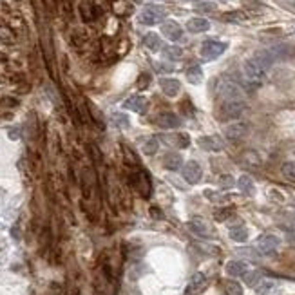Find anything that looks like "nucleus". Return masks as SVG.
I'll return each mask as SVG.
<instances>
[{"instance_id": "obj_1", "label": "nucleus", "mask_w": 295, "mask_h": 295, "mask_svg": "<svg viewBox=\"0 0 295 295\" xmlns=\"http://www.w3.org/2000/svg\"><path fill=\"white\" fill-rule=\"evenodd\" d=\"M243 73H244V78L250 82V84H263L264 78H266V73L268 69H264L263 65L257 62L256 58L250 56L248 60H244L243 64Z\"/></svg>"}, {"instance_id": "obj_2", "label": "nucleus", "mask_w": 295, "mask_h": 295, "mask_svg": "<svg viewBox=\"0 0 295 295\" xmlns=\"http://www.w3.org/2000/svg\"><path fill=\"white\" fill-rule=\"evenodd\" d=\"M218 96L221 98V102H236L243 100V91L232 80H221L218 85Z\"/></svg>"}, {"instance_id": "obj_3", "label": "nucleus", "mask_w": 295, "mask_h": 295, "mask_svg": "<svg viewBox=\"0 0 295 295\" xmlns=\"http://www.w3.org/2000/svg\"><path fill=\"white\" fill-rule=\"evenodd\" d=\"M130 181H132V185L134 188L140 192V196L143 199H148L150 198V194H152V185H150V180H148V174L143 170L141 167H138L134 172L130 174Z\"/></svg>"}, {"instance_id": "obj_4", "label": "nucleus", "mask_w": 295, "mask_h": 295, "mask_svg": "<svg viewBox=\"0 0 295 295\" xmlns=\"http://www.w3.org/2000/svg\"><path fill=\"white\" fill-rule=\"evenodd\" d=\"M244 111H246V103H244V100L221 102V107H219V118H221V120H238Z\"/></svg>"}, {"instance_id": "obj_5", "label": "nucleus", "mask_w": 295, "mask_h": 295, "mask_svg": "<svg viewBox=\"0 0 295 295\" xmlns=\"http://www.w3.org/2000/svg\"><path fill=\"white\" fill-rule=\"evenodd\" d=\"M225 51H226L225 42H219V40H206V42L201 44L199 55L205 58V60H216V58H219Z\"/></svg>"}, {"instance_id": "obj_6", "label": "nucleus", "mask_w": 295, "mask_h": 295, "mask_svg": "<svg viewBox=\"0 0 295 295\" xmlns=\"http://www.w3.org/2000/svg\"><path fill=\"white\" fill-rule=\"evenodd\" d=\"M165 15H167V11L161 6H147L140 13V22L145 26H154L165 18Z\"/></svg>"}, {"instance_id": "obj_7", "label": "nucleus", "mask_w": 295, "mask_h": 295, "mask_svg": "<svg viewBox=\"0 0 295 295\" xmlns=\"http://www.w3.org/2000/svg\"><path fill=\"white\" fill-rule=\"evenodd\" d=\"M279 244H281V239L277 238V236H274V234H263V236H259L256 246L263 256H270V254H274L279 248Z\"/></svg>"}, {"instance_id": "obj_8", "label": "nucleus", "mask_w": 295, "mask_h": 295, "mask_svg": "<svg viewBox=\"0 0 295 295\" xmlns=\"http://www.w3.org/2000/svg\"><path fill=\"white\" fill-rule=\"evenodd\" d=\"M248 130H250V127H248V123L244 122H234L230 123L228 127L225 129V136L228 138L230 141H239L243 140L244 136L248 134Z\"/></svg>"}, {"instance_id": "obj_9", "label": "nucleus", "mask_w": 295, "mask_h": 295, "mask_svg": "<svg viewBox=\"0 0 295 295\" xmlns=\"http://www.w3.org/2000/svg\"><path fill=\"white\" fill-rule=\"evenodd\" d=\"M201 176H203V168L199 165L198 161H186L185 165H183V178H185L188 183H198L201 180Z\"/></svg>"}, {"instance_id": "obj_10", "label": "nucleus", "mask_w": 295, "mask_h": 295, "mask_svg": "<svg viewBox=\"0 0 295 295\" xmlns=\"http://www.w3.org/2000/svg\"><path fill=\"white\" fill-rule=\"evenodd\" d=\"M206 286V277L201 274V272H198V274H194L192 277H190V281H188V284H186L185 288V295H198L201 294L203 290H205Z\"/></svg>"}, {"instance_id": "obj_11", "label": "nucleus", "mask_w": 295, "mask_h": 295, "mask_svg": "<svg viewBox=\"0 0 295 295\" xmlns=\"http://www.w3.org/2000/svg\"><path fill=\"white\" fill-rule=\"evenodd\" d=\"M188 230L194 232L196 236H199V238H212V228L210 225L206 223L205 219L201 218H194L188 221Z\"/></svg>"}, {"instance_id": "obj_12", "label": "nucleus", "mask_w": 295, "mask_h": 295, "mask_svg": "<svg viewBox=\"0 0 295 295\" xmlns=\"http://www.w3.org/2000/svg\"><path fill=\"white\" fill-rule=\"evenodd\" d=\"M156 125L161 129H178L181 125V118L174 112H161L156 116Z\"/></svg>"}, {"instance_id": "obj_13", "label": "nucleus", "mask_w": 295, "mask_h": 295, "mask_svg": "<svg viewBox=\"0 0 295 295\" xmlns=\"http://www.w3.org/2000/svg\"><path fill=\"white\" fill-rule=\"evenodd\" d=\"M161 33H163L170 42H178V40H181V37H183V29H181L180 24L174 22V20H167L165 24H161Z\"/></svg>"}, {"instance_id": "obj_14", "label": "nucleus", "mask_w": 295, "mask_h": 295, "mask_svg": "<svg viewBox=\"0 0 295 295\" xmlns=\"http://www.w3.org/2000/svg\"><path fill=\"white\" fill-rule=\"evenodd\" d=\"M123 107L129 111H134L138 114H145V112H147V107H148V102L145 96H130L129 100L123 102Z\"/></svg>"}, {"instance_id": "obj_15", "label": "nucleus", "mask_w": 295, "mask_h": 295, "mask_svg": "<svg viewBox=\"0 0 295 295\" xmlns=\"http://www.w3.org/2000/svg\"><path fill=\"white\" fill-rule=\"evenodd\" d=\"M160 85H161V91H163L168 98L178 96V94H180V91H181L180 80H176V78H161Z\"/></svg>"}, {"instance_id": "obj_16", "label": "nucleus", "mask_w": 295, "mask_h": 295, "mask_svg": "<svg viewBox=\"0 0 295 295\" xmlns=\"http://www.w3.org/2000/svg\"><path fill=\"white\" fill-rule=\"evenodd\" d=\"M98 15H100V11L91 0H82L80 2V17H82L84 22H92Z\"/></svg>"}, {"instance_id": "obj_17", "label": "nucleus", "mask_w": 295, "mask_h": 295, "mask_svg": "<svg viewBox=\"0 0 295 295\" xmlns=\"http://www.w3.org/2000/svg\"><path fill=\"white\" fill-rule=\"evenodd\" d=\"M199 147L210 150V152H219V150H223L225 143L219 140L218 136H205V138L199 140Z\"/></svg>"}, {"instance_id": "obj_18", "label": "nucleus", "mask_w": 295, "mask_h": 295, "mask_svg": "<svg viewBox=\"0 0 295 295\" xmlns=\"http://www.w3.org/2000/svg\"><path fill=\"white\" fill-rule=\"evenodd\" d=\"M186 29L190 33H205L210 29V22L206 18H201V17H194L186 22Z\"/></svg>"}, {"instance_id": "obj_19", "label": "nucleus", "mask_w": 295, "mask_h": 295, "mask_svg": "<svg viewBox=\"0 0 295 295\" xmlns=\"http://www.w3.org/2000/svg\"><path fill=\"white\" fill-rule=\"evenodd\" d=\"M226 274L232 277H243L246 272H248V266H246V263H243V261H230V263H226L225 266Z\"/></svg>"}, {"instance_id": "obj_20", "label": "nucleus", "mask_w": 295, "mask_h": 295, "mask_svg": "<svg viewBox=\"0 0 295 295\" xmlns=\"http://www.w3.org/2000/svg\"><path fill=\"white\" fill-rule=\"evenodd\" d=\"M181 165H183V160L176 152H170V154H167L163 158V167L167 168V170H178V168H181Z\"/></svg>"}, {"instance_id": "obj_21", "label": "nucleus", "mask_w": 295, "mask_h": 295, "mask_svg": "<svg viewBox=\"0 0 295 295\" xmlns=\"http://www.w3.org/2000/svg\"><path fill=\"white\" fill-rule=\"evenodd\" d=\"M186 80L190 82L192 85H198L203 82V69L199 67V65H192V67H188L186 69Z\"/></svg>"}, {"instance_id": "obj_22", "label": "nucleus", "mask_w": 295, "mask_h": 295, "mask_svg": "<svg viewBox=\"0 0 295 295\" xmlns=\"http://www.w3.org/2000/svg\"><path fill=\"white\" fill-rule=\"evenodd\" d=\"M230 239L232 241H236V243H244L246 239H248V230H246V226H232L230 228Z\"/></svg>"}, {"instance_id": "obj_23", "label": "nucleus", "mask_w": 295, "mask_h": 295, "mask_svg": "<svg viewBox=\"0 0 295 295\" xmlns=\"http://www.w3.org/2000/svg\"><path fill=\"white\" fill-rule=\"evenodd\" d=\"M236 185H238V188L243 194H248V196H250V194H254V181H252V178H250V176H246V174L239 178Z\"/></svg>"}, {"instance_id": "obj_24", "label": "nucleus", "mask_w": 295, "mask_h": 295, "mask_svg": "<svg viewBox=\"0 0 295 295\" xmlns=\"http://www.w3.org/2000/svg\"><path fill=\"white\" fill-rule=\"evenodd\" d=\"M143 44H145V47H147L148 51L156 53L161 49V38L158 35H154V33H148L147 37H145V40H143Z\"/></svg>"}, {"instance_id": "obj_25", "label": "nucleus", "mask_w": 295, "mask_h": 295, "mask_svg": "<svg viewBox=\"0 0 295 295\" xmlns=\"http://www.w3.org/2000/svg\"><path fill=\"white\" fill-rule=\"evenodd\" d=\"M281 174L284 176V180L295 183V161H284L281 165Z\"/></svg>"}, {"instance_id": "obj_26", "label": "nucleus", "mask_w": 295, "mask_h": 295, "mask_svg": "<svg viewBox=\"0 0 295 295\" xmlns=\"http://www.w3.org/2000/svg\"><path fill=\"white\" fill-rule=\"evenodd\" d=\"M85 105H87V112H89V116H91V120L94 123H98V127L100 129H103L105 127V123H103V118H102V114L98 112V109L92 105V103L89 102V100H85Z\"/></svg>"}, {"instance_id": "obj_27", "label": "nucleus", "mask_w": 295, "mask_h": 295, "mask_svg": "<svg viewBox=\"0 0 295 295\" xmlns=\"http://www.w3.org/2000/svg\"><path fill=\"white\" fill-rule=\"evenodd\" d=\"M0 40L4 44H15L17 42V35L9 26H0Z\"/></svg>"}, {"instance_id": "obj_28", "label": "nucleus", "mask_w": 295, "mask_h": 295, "mask_svg": "<svg viewBox=\"0 0 295 295\" xmlns=\"http://www.w3.org/2000/svg\"><path fill=\"white\" fill-rule=\"evenodd\" d=\"M272 290H276V281H270V279H261V281L256 284V292L259 295H266L270 294Z\"/></svg>"}, {"instance_id": "obj_29", "label": "nucleus", "mask_w": 295, "mask_h": 295, "mask_svg": "<svg viewBox=\"0 0 295 295\" xmlns=\"http://www.w3.org/2000/svg\"><path fill=\"white\" fill-rule=\"evenodd\" d=\"M225 295H243V286L238 281H226Z\"/></svg>"}, {"instance_id": "obj_30", "label": "nucleus", "mask_w": 295, "mask_h": 295, "mask_svg": "<svg viewBox=\"0 0 295 295\" xmlns=\"http://www.w3.org/2000/svg\"><path fill=\"white\" fill-rule=\"evenodd\" d=\"M163 55H165V58H168V60H180V58L183 56V49L178 47V45H168V47H165Z\"/></svg>"}, {"instance_id": "obj_31", "label": "nucleus", "mask_w": 295, "mask_h": 295, "mask_svg": "<svg viewBox=\"0 0 295 295\" xmlns=\"http://www.w3.org/2000/svg\"><path fill=\"white\" fill-rule=\"evenodd\" d=\"M123 160H125V163H129V165H134V167H138V165H140L138 156H136L134 150H132V148H129L127 145H123Z\"/></svg>"}, {"instance_id": "obj_32", "label": "nucleus", "mask_w": 295, "mask_h": 295, "mask_svg": "<svg viewBox=\"0 0 295 295\" xmlns=\"http://www.w3.org/2000/svg\"><path fill=\"white\" fill-rule=\"evenodd\" d=\"M243 161L246 163V165H250V167L261 165V158H259V154L254 152V150H246V152L243 154Z\"/></svg>"}, {"instance_id": "obj_33", "label": "nucleus", "mask_w": 295, "mask_h": 295, "mask_svg": "<svg viewBox=\"0 0 295 295\" xmlns=\"http://www.w3.org/2000/svg\"><path fill=\"white\" fill-rule=\"evenodd\" d=\"M156 150H158V140H156V138H148V140L143 143V154L152 156L156 154Z\"/></svg>"}, {"instance_id": "obj_34", "label": "nucleus", "mask_w": 295, "mask_h": 295, "mask_svg": "<svg viewBox=\"0 0 295 295\" xmlns=\"http://www.w3.org/2000/svg\"><path fill=\"white\" fill-rule=\"evenodd\" d=\"M243 279H244V282H246V284L256 286L257 282L261 281V274H259V272H246V274L243 276Z\"/></svg>"}, {"instance_id": "obj_35", "label": "nucleus", "mask_w": 295, "mask_h": 295, "mask_svg": "<svg viewBox=\"0 0 295 295\" xmlns=\"http://www.w3.org/2000/svg\"><path fill=\"white\" fill-rule=\"evenodd\" d=\"M219 185L223 186V188H232V186L236 185V180L232 178L230 174H223V176H219Z\"/></svg>"}, {"instance_id": "obj_36", "label": "nucleus", "mask_w": 295, "mask_h": 295, "mask_svg": "<svg viewBox=\"0 0 295 295\" xmlns=\"http://www.w3.org/2000/svg\"><path fill=\"white\" fill-rule=\"evenodd\" d=\"M223 20H225V22H243V20H244V15H243V13H239V11H234V13L223 15Z\"/></svg>"}, {"instance_id": "obj_37", "label": "nucleus", "mask_w": 295, "mask_h": 295, "mask_svg": "<svg viewBox=\"0 0 295 295\" xmlns=\"http://www.w3.org/2000/svg\"><path fill=\"white\" fill-rule=\"evenodd\" d=\"M234 214V210L232 208H221V210H218L216 214H214V218L218 219V221H225V219H228Z\"/></svg>"}, {"instance_id": "obj_38", "label": "nucleus", "mask_w": 295, "mask_h": 295, "mask_svg": "<svg viewBox=\"0 0 295 295\" xmlns=\"http://www.w3.org/2000/svg\"><path fill=\"white\" fill-rule=\"evenodd\" d=\"M0 105L11 109V107H17V105H18V100H17V98H11V96H4V98H0Z\"/></svg>"}, {"instance_id": "obj_39", "label": "nucleus", "mask_w": 295, "mask_h": 295, "mask_svg": "<svg viewBox=\"0 0 295 295\" xmlns=\"http://www.w3.org/2000/svg\"><path fill=\"white\" fill-rule=\"evenodd\" d=\"M148 84H150V74L143 73L140 76V80H138V87H140V91H143V89H147Z\"/></svg>"}, {"instance_id": "obj_40", "label": "nucleus", "mask_w": 295, "mask_h": 295, "mask_svg": "<svg viewBox=\"0 0 295 295\" xmlns=\"http://www.w3.org/2000/svg\"><path fill=\"white\" fill-rule=\"evenodd\" d=\"M89 150H91V156H92V160L96 161V163H102V154H100L98 147H94V145H89Z\"/></svg>"}, {"instance_id": "obj_41", "label": "nucleus", "mask_w": 295, "mask_h": 295, "mask_svg": "<svg viewBox=\"0 0 295 295\" xmlns=\"http://www.w3.org/2000/svg\"><path fill=\"white\" fill-rule=\"evenodd\" d=\"M112 118H114L116 122L120 123V127H127V125H129V120L123 114H112Z\"/></svg>"}, {"instance_id": "obj_42", "label": "nucleus", "mask_w": 295, "mask_h": 295, "mask_svg": "<svg viewBox=\"0 0 295 295\" xmlns=\"http://www.w3.org/2000/svg\"><path fill=\"white\" fill-rule=\"evenodd\" d=\"M65 295H80V290L76 288V286H71L69 290H67V294Z\"/></svg>"}, {"instance_id": "obj_43", "label": "nucleus", "mask_w": 295, "mask_h": 295, "mask_svg": "<svg viewBox=\"0 0 295 295\" xmlns=\"http://www.w3.org/2000/svg\"><path fill=\"white\" fill-rule=\"evenodd\" d=\"M199 9H203V11H212L214 7H210L208 4H199Z\"/></svg>"}, {"instance_id": "obj_44", "label": "nucleus", "mask_w": 295, "mask_h": 295, "mask_svg": "<svg viewBox=\"0 0 295 295\" xmlns=\"http://www.w3.org/2000/svg\"><path fill=\"white\" fill-rule=\"evenodd\" d=\"M6 60H7L6 55H2V53H0V62H6Z\"/></svg>"}, {"instance_id": "obj_45", "label": "nucleus", "mask_w": 295, "mask_h": 295, "mask_svg": "<svg viewBox=\"0 0 295 295\" xmlns=\"http://www.w3.org/2000/svg\"><path fill=\"white\" fill-rule=\"evenodd\" d=\"M218 2H226V0H218Z\"/></svg>"}, {"instance_id": "obj_46", "label": "nucleus", "mask_w": 295, "mask_h": 295, "mask_svg": "<svg viewBox=\"0 0 295 295\" xmlns=\"http://www.w3.org/2000/svg\"><path fill=\"white\" fill-rule=\"evenodd\" d=\"M185 2H186V0H185Z\"/></svg>"}]
</instances>
